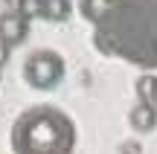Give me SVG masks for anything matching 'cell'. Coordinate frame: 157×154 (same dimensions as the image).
Instances as JSON below:
<instances>
[{"mask_svg": "<svg viewBox=\"0 0 157 154\" xmlns=\"http://www.w3.org/2000/svg\"><path fill=\"white\" fill-rule=\"evenodd\" d=\"M93 44L102 55L157 70V0H108L93 23Z\"/></svg>", "mask_w": 157, "mask_h": 154, "instance_id": "obj_1", "label": "cell"}, {"mask_svg": "<svg viewBox=\"0 0 157 154\" xmlns=\"http://www.w3.org/2000/svg\"><path fill=\"white\" fill-rule=\"evenodd\" d=\"M76 140V122L52 105L23 111L12 125L15 154H73Z\"/></svg>", "mask_w": 157, "mask_h": 154, "instance_id": "obj_2", "label": "cell"}, {"mask_svg": "<svg viewBox=\"0 0 157 154\" xmlns=\"http://www.w3.org/2000/svg\"><path fill=\"white\" fill-rule=\"evenodd\" d=\"M64 73H67L64 58L56 50H35L23 61V81L35 90H50V87L61 85Z\"/></svg>", "mask_w": 157, "mask_h": 154, "instance_id": "obj_3", "label": "cell"}, {"mask_svg": "<svg viewBox=\"0 0 157 154\" xmlns=\"http://www.w3.org/2000/svg\"><path fill=\"white\" fill-rule=\"evenodd\" d=\"M29 35V15L26 12H3L0 15V50H9V47L23 44Z\"/></svg>", "mask_w": 157, "mask_h": 154, "instance_id": "obj_4", "label": "cell"}, {"mask_svg": "<svg viewBox=\"0 0 157 154\" xmlns=\"http://www.w3.org/2000/svg\"><path fill=\"white\" fill-rule=\"evenodd\" d=\"M128 122H131V128L140 131V134L154 131L157 128V108H151V105H146V102H137L134 108H131V114H128Z\"/></svg>", "mask_w": 157, "mask_h": 154, "instance_id": "obj_5", "label": "cell"}, {"mask_svg": "<svg viewBox=\"0 0 157 154\" xmlns=\"http://www.w3.org/2000/svg\"><path fill=\"white\" fill-rule=\"evenodd\" d=\"M134 90H137V102L157 108V73H151V70L140 73V79L134 81Z\"/></svg>", "mask_w": 157, "mask_h": 154, "instance_id": "obj_6", "label": "cell"}, {"mask_svg": "<svg viewBox=\"0 0 157 154\" xmlns=\"http://www.w3.org/2000/svg\"><path fill=\"white\" fill-rule=\"evenodd\" d=\"M38 12L50 21H64L70 15V3L67 0H41L38 3Z\"/></svg>", "mask_w": 157, "mask_h": 154, "instance_id": "obj_7", "label": "cell"}]
</instances>
